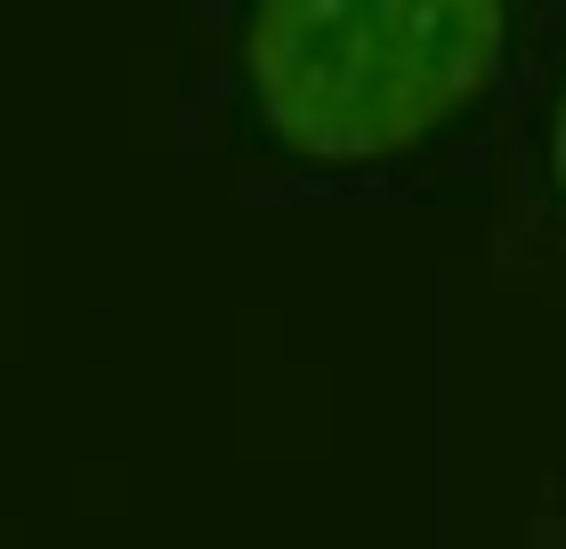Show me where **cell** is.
Wrapping results in <instances>:
<instances>
[{
  "instance_id": "6da1fadb",
  "label": "cell",
  "mask_w": 566,
  "mask_h": 549,
  "mask_svg": "<svg viewBox=\"0 0 566 549\" xmlns=\"http://www.w3.org/2000/svg\"><path fill=\"white\" fill-rule=\"evenodd\" d=\"M502 0H251V106L307 162H389L502 73Z\"/></svg>"
},
{
  "instance_id": "7a4b0ae2",
  "label": "cell",
  "mask_w": 566,
  "mask_h": 549,
  "mask_svg": "<svg viewBox=\"0 0 566 549\" xmlns=\"http://www.w3.org/2000/svg\"><path fill=\"white\" fill-rule=\"evenodd\" d=\"M551 194L566 211V89H558V114H551Z\"/></svg>"
}]
</instances>
